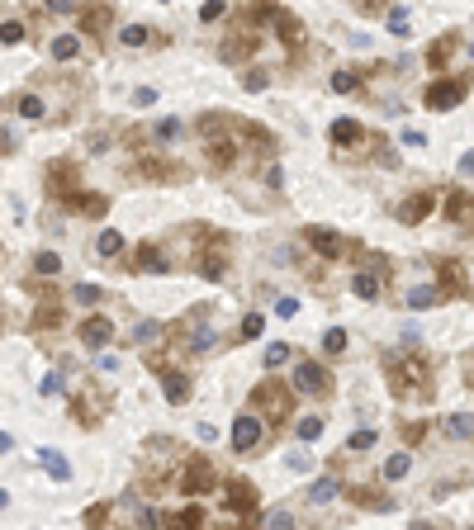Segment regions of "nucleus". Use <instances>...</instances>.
<instances>
[{"label": "nucleus", "mask_w": 474, "mask_h": 530, "mask_svg": "<svg viewBox=\"0 0 474 530\" xmlns=\"http://www.w3.org/2000/svg\"><path fill=\"white\" fill-rule=\"evenodd\" d=\"M252 407L266 412V417H275V421H284L289 412H294V393L284 389L280 379H261V384L252 389Z\"/></svg>", "instance_id": "obj_1"}, {"label": "nucleus", "mask_w": 474, "mask_h": 530, "mask_svg": "<svg viewBox=\"0 0 474 530\" xmlns=\"http://www.w3.org/2000/svg\"><path fill=\"white\" fill-rule=\"evenodd\" d=\"M389 389L398 393V398H417V393H427V360H398V365H389Z\"/></svg>", "instance_id": "obj_2"}, {"label": "nucleus", "mask_w": 474, "mask_h": 530, "mask_svg": "<svg viewBox=\"0 0 474 530\" xmlns=\"http://www.w3.org/2000/svg\"><path fill=\"white\" fill-rule=\"evenodd\" d=\"M256 10H261V15H266L270 24H275V38H280V43L289 47V52H294V47L304 43V29H299V19L289 15V10H280L275 0H256Z\"/></svg>", "instance_id": "obj_3"}, {"label": "nucleus", "mask_w": 474, "mask_h": 530, "mask_svg": "<svg viewBox=\"0 0 474 530\" xmlns=\"http://www.w3.org/2000/svg\"><path fill=\"white\" fill-rule=\"evenodd\" d=\"M465 90H470V81H432L422 100L432 114H441V110H456L460 100H465Z\"/></svg>", "instance_id": "obj_4"}, {"label": "nucleus", "mask_w": 474, "mask_h": 530, "mask_svg": "<svg viewBox=\"0 0 474 530\" xmlns=\"http://www.w3.org/2000/svg\"><path fill=\"white\" fill-rule=\"evenodd\" d=\"M294 389L323 398V393H332V375L318 365V360H299V365H294Z\"/></svg>", "instance_id": "obj_5"}, {"label": "nucleus", "mask_w": 474, "mask_h": 530, "mask_svg": "<svg viewBox=\"0 0 474 530\" xmlns=\"http://www.w3.org/2000/svg\"><path fill=\"white\" fill-rule=\"evenodd\" d=\"M261 431H266V426H261L256 412H237V421H233V450L237 454H252L256 445H261Z\"/></svg>", "instance_id": "obj_6"}, {"label": "nucleus", "mask_w": 474, "mask_h": 530, "mask_svg": "<svg viewBox=\"0 0 474 530\" xmlns=\"http://www.w3.org/2000/svg\"><path fill=\"white\" fill-rule=\"evenodd\" d=\"M228 512H233V516H247V521H252V516L261 512V497H256V488L242 483V478H233V483H228Z\"/></svg>", "instance_id": "obj_7"}, {"label": "nucleus", "mask_w": 474, "mask_h": 530, "mask_svg": "<svg viewBox=\"0 0 474 530\" xmlns=\"http://www.w3.org/2000/svg\"><path fill=\"white\" fill-rule=\"evenodd\" d=\"M180 488H185L190 497H200V493H209L214 488V464H209L204 454H195L185 464V478H180Z\"/></svg>", "instance_id": "obj_8"}, {"label": "nucleus", "mask_w": 474, "mask_h": 530, "mask_svg": "<svg viewBox=\"0 0 474 530\" xmlns=\"http://www.w3.org/2000/svg\"><path fill=\"white\" fill-rule=\"evenodd\" d=\"M62 204L71 208V213H86V218H105V208H110V199L105 194H62Z\"/></svg>", "instance_id": "obj_9"}, {"label": "nucleus", "mask_w": 474, "mask_h": 530, "mask_svg": "<svg viewBox=\"0 0 474 530\" xmlns=\"http://www.w3.org/2000/svg\"><path fill=\"white\" fill-rule=\"evenodd\" d=\"M437 280H441V294L446 298L465 294V270H460V261H437Z\"/></svg>", "instance_id": "obj_10"}, {"label": "nucleus", "mask_w": 474, "mask_h": 530, "mask_svg": "<svg viewBox=\"0 0 474 530\" xmlns=\"http://www.w3.org/2000/svg\"><path fill=\"white\" fill-rule=\"evenodd\" d=\"M114 336V322L110 317H91V322H81V341L91 346V351H105Z\"/></svg>", "instance_id": "obj_11"}, {"label": "nucleus", "mask_w": 474, "mask_h": 530, "mask_svg": "<svg viewBox=\"0 0 474 530\" xmlns=\"http://www.w3.org/2000/svg\"><path fill=\"white\" fill-rule=\"evenodd\" d=\"M308 247L318 251V256H328V261H337V256H342V237L337 232H323V228H308Z\"/></svg>", "instance_id": "obj_12"}, {"label": "nucleus", "mask_w": 474, "mask_h": 530, "mask_svg": "<svg viewBox=\"0 0 474 530\" xmlns=\"http://www.w3.org/2000/svg\"><path fill=\"white\" fill-rule=\"evenodd\" d=\"M128 265H133V270H142V275H166V270H171V265L157 256V247H138Z\"/></svg>", "instance_id": "obj_13"}, {"label": "nucleus", "mask_w": 474, "mask_h": 530, "mask_svg": "<svg viewBox=\"0 0 474 530\" xmlns=\"http://www.w3.org/2000/svg\"><path fill=\"white\" fill-rule=\"evenodd\" d=\"M161 393H166L171 403H185V398H190V379L180 375V370H166V379H161Z\"/></svg>", "instance_id": "obj_14"}, {"label": "nucleus", "mask_w": 474, "mask_h": 530, "mask_svg": "<svg viewBox=\"0 0 474 530\" xmlns=\"http://www.w3.org/2000/svg\"><path fill=\"white\" fill-rule=\"evenodd\" d=\"M233 142H228V138H214V142H209V166H214V171H228V166H233Z\"/></svg>", "instance_id": "obj_15"}, {"label": "nucleus", "mask_w": 474, "mask_h": 530, "mask_svg": "<svg viewBox=\"0 0 474 530\" xmlns=\"http://www.w3.org/2000/svg\"><path fill=\"white\" fill-rule=\"evenodd\" d=\"M256 47V33L252 29H237V38H228V43H223V57H228V62H237V57H242V52H252Z\"/></svg>", "instance_id": "obj_16"}, {"label": "nucleus", "mask_w": 474, "mask_h": 530, "mask_svg": "<svg viewBox=\"0 0 474 530\" xmlns=\"http://www.w3.org/2000/svg\"><path fill=\"white\" fill-rule=\"evenodd\" d=\"M38 464H43L47 473L57 478V483H67V478H71V464H67V459H62L57 450H38Z\"/></svg>", "instance_id": "obj_17"}, {"label": "nucleus", "mask_w": 474, "mask_h": 530, "mask_svg": "<svg viewBox=\"0 0 474 530\" xmlns=\"http://www.w3.org/2000/svg\"><path fill=\"white\" fill-rule=\"evenodd\" d=\"M328 138L337 142V147H347V142H361V124H356V119H337V124L328 128Z\"/></svg>", "instance_id": "obj_18"}, {"label": "nucleus", "mask_w": 474, "mask_h": 530, "mask_svg": "<svg viewBox=\"0 0 474 530\" xmlns=\"http://www.w3.org/2000/svg\"><path fill=\"white\" fill-rule=\"evenodd\" d=\"M427 213H432V194H417V199H408L398 208V223H422Z\"/></svg>", "instance_id": "obj_19"}, {"label": "nucleus", "mask_w": 474, "mask_h": 530, "mask_svg": "<svg viewBox=\"0 0 474 530\" xmlns=\"http://www.w3.org/2000/svg\"><path fill=\"white\" fill-rule=\"evenodd\" d=\"M446 218H451V223H465V218H470V189H456V194L446 199Z\"/></svg>", "instance_id": "obj_20"}, {"label": "nucleus", "mask_w": 474, "mask_h": 530, "mask_svg": "<svg viewBox=\"0 0 474 530\" xmlns=\"http://www.w3.org/2000/svg\"><path fill=\"white\" fill-rule=\"evenodd\" d=\"M441 284H437V289H432V284H417V289H412L408 294V308H432V303H441Z\"/></svg>", "instance_id": "obj_21"}, {"label": "nucleus", "mask_w": 474, "mask_h": 530, "mask_svg": "<svg viewBox=\"0 0 474 530\" xmlns=\"http://www.w3.org/2000/svg\"><path fill=\"white\" fill-rule=\"evenodd\" d=\"M408 469H412V454H408V450H398V454H389V459H384V478H389V483H398V478H403Z\"/></svg>", "instance_id": "obj_22"}, {"label": "nucleus", "mask_w": 474, "mask_h": 530, "mask_svg": "<svg viewBox=\"0 0 474 530\" xmlns=\"http://www.w3.org/2000/svg\"><path fill=\"white\" fill-rule=\"evenodd\" d=\"M351 294H356V298H375L379 294V275H375V270H361V275L351 280Z\"/></svg>", "instance_id": "obj_23"}, {"label": "nucleus", "mask_w": 474, "mask_h": 530, "mask_svg": "<svg viewBox=\"0 0 474 530\" xmlns=\"http://www.w3.org/2000/svg\"><path fill=\"white\" fill-rule=\"evenodd\" d=\"M76 52H81V38H76V33H62V38H52V57H57V62H71Z\"/></svg>", "instance_id": "obj_24"}, {"label": "nucleus", "mask_w": 474, "mask_h": 530, "mask_svg": "<svg viewBox=\"0 0 474 530\" xmlns=\"http://www.w3.org/2000/svg\"><path fill=\"white\" fill-rule=\"evenodd\" d=\"M47 180H52V194H71V180H76V171H71V166H52V171H47Z\"/></svg>", "instance_id": "obj_25"}, {"label": "nucleus", "mask_w": 474, "mask_h": 530, "mask_svg": "<svg viewBox=\"0 0 474 530\" xmlns=\"http://www.w3.org/2000/svg\"><path fill=\"white\" fill-rule=\"evenodd\" d=\"M446 431L460 436V440H474V417L470 412H456V417H446Z\"/></svg>", "instance_id": "obj_26"}, {"label": "nucleus", "mask_w": 474, "mask_h": 530, "mask_svg": "<svg viewBox=\"0 0 474 530\" xmlns=\"http://www.w3.org/2000/svg\"><path fill=\"white\" fill-rule=\"evenodd\" d=\"M15 110L24 114V119H43V114H47V105L38 100V95H29V90H24V95L15 100Z\"/></svg>", "instance_id": "obj_27"}, {"label": "nucleus", "mask_w": 474, "mask_h": 530, "mask_svg": "<svg viewBox=\"0 0 474 530\" xmlns=\"http://www.w3.org/2000/svg\"><path fill=\"white\" fill-rule=\"evenodd\" d=\"M57 270H62V261H57V251H38V256H33V275H57Z\"/></svg>", "instance_id": "obj_28"}, {"label": "nucleus", "mask_w": 474, "mask_h": 530, "mask_svg": "<svg viewBox=\"0 0 474 530\" xmlns=\"http://www.w3.org/2000/svg\"><path fill=\"white\" fill-rule=\"evenodd\" d=\"M337 497V478H318L313 488H308V502H313V507H323V502H332Z\"/></svg>", "instance_id": "obj_29"}, {"label": "nucleus", "mask_w": 474, "mask_h": 530, "mask_svg": "<svg viewBox=\"0 0 474 530\" xmlns=\"http://www.w3.org/2000/svg\"><path fill=\"white\" fill-rule=\"evenodd\" d=\"M95 251H100V256H119V251H124V237L114 232V228H105L100 242H95Z\"/></svg>", "instance_id": "obj_30"}, {"label": "nucleus", "mask_w": 474, "mask_h": 530, "mask_svg": "<svg viewBox=\"0 0 474 530\" xmlns=\"http://www.w3.org/2000/svg\"><path fill=\"white\" fill-rule=\"evenodd\" d=\"M451 52H456V33H446L441 43H432V52H427V57H432V66H446V57H451Z\"/></svg>", "instance_id": "obj_31"}, {"label": "nucleus", "mask_w": 474, "mask_h": 530, "mask_svg": "<svg viewBox=\"0 0 474 530\" xmlns=\"http://www.w3.org/2000/svg\"><path fill=\"white\" fill-rule=\"evenodd\" d=\"M133 341H138V346L161 341V322H138V327H133Z\"/></svg>", "instance_id": "obj_32"}, {"label": "nucleus", "mask_w": 474, "mask_h": 530, "mask_svg": "<svg viewBox=\"0 0 474 530\" xmlns=\"http://www.w3.org/2000/svg\"><path fill=\"white\" fill-rule=\"evenodd\" d=\"M119 43L124 47H142L147 43V29H142V24H124V29H119Z\"/></svg>", "instance_id": "obj_33"}, {"label": "nucleus", "mask_w": 474, "mask_h": 530, "mask_svg": "<svg viewBox=\"0 0 474 530\" xmlns=\"http://www.w3.org/2000/svg\"><path fill=\"white\" fill-rule=\"evenodd\" d=\"M356 86H361V76H356V71H332V90H337V95H351Z\"/></svg>", "instance_id": "obj_34"}, {"label": "nucleus", "mask_w": 474, "mask_h": 530, "mask_svg": "<svg viewBox=\"0 0 474 530\" xmlns=\"http://www.w3.org/2000/svg\"><path fill=\"white\" fill-rule=\"evenodd\" d=\"M261 521H266L270 530H289V526H294V516H289V507H275V512H266Z\"/></svg>", "instance_id": "obj_35"}, {"label": "nucleus", "mask_w": 474, "mask_h": 530, "mask_svg": "<svg viewBox=\"0 0 474 530\" xmlns=\"http://www.w3.org/2000/svg\"><path fill=\"white\" fill-rule=\"evenodd\" d=\"M294 431H299V440H318V436H323V417H299Z\"/></svg>", "instance_id": "obj_36"}, {"label": "nucleus", "mask_w": 474, "mask_h": 530, "mask_svg": "<svg viewBox=\"0 0 474 530\" xmlns=\"http://www.w3.org/2000/svg\"><path fill=\"white\" fill-rule=\"evenodd\" d=\"M384 24H389V33L408 38V10H389V15H384Z\"/></svg>", "instance_id": "obj_37"}, {"label": "nucleus", "mask_w": 474, "mask_h": 530, "mask_svg": "<svg viewBox=\"0 0 474 530\" xmlns=\"http://www.w3.org/2000/svg\"><path fill=\"white\" fill-rule=\"evenodd\" d=\"M284 360H289V346L284 341H275V346H266V370H280Z\"/></svg>", "instance_id": "obj_38"}, {"label": "nucleus", "mask_w": 474, "mask_h": 530, "mask_svg": "<svg viewBox=\"0 0 474 530\" xmlns=\"http://www.w3.org/2000/svg\"><path fill=\"white\" fill-rule=\"evenodd\" d=\"M370 445H375V431H356V436L347 440V450H351V454H365Z\"/></svg>", "instance_id": "obj_39"}, {"label": "nucleus", "mask_w": 474, "mask_h": 530, "mask_svg": "<svg viewBox=\"0 0 474 530\" xmlns=\"http://www.w3.org/2000/svg\"><path fill=\"white\" fill-rule=\"evenodd\" d=\"M19 38H24V24H15V19H5V29H0V43H5V47H15Z\"/></svg>", "instance_id": "obj_40"}, {"label": "nucleus", "mask_w": 474, "mask_h": 530, "mask_svg": "<svg viewBox=\"0 0 474 530\" xmlns=\"http://www.w3.org/2000/svg\"><path fill=\"white\" fill-rule=\"evenodd\" d=\"M266 86H270L266 71H242V90H266Z\"/></svg>", "instance_id": "obj_41"}, {"label": "nucleus", "mask_w": 474, "mask_h": 530, "mask_svg": "<svg viewBox=\"0 0 474 530\" xmlns=\"http://www.w3.org/2000/svg\"><path fill=\"white\" fill-rule=\"evenodd\" d=\"M71 298H76V303H100V289H95V284H76V289H71Z\"/></svg>", "instance_id": "obj_42"}, {"label": "nucleus", "mask_w": 474, "mask_h": 530, "mask_svg": "<svg viewBox=\"0 0 474 530\" xmlns=\"http://www.w3.org/2000/svg\"><path fill=\"white\" fill-rule=\"evenodd\" d=\"M175 526H204V507H185L175 516Z\"/></svg>", "instance_id": "obj_43"}, {"label": "nucleus", "mask_w": 474, "mask_h": 530, "mask_svg": "<svg viewBox=\"0 0 474 530\" xmlns=\"http://www.w3.org/2000/svg\"><path fill=\"white\" fill-rule=\"evenodd\" d=\"M323 346H328V351H347V331H342V327L323 331Z\"/></svg>", "instance_id": "obj_44"}, {"label": "nucleus", "mask_w": 474, "mask_h": 530, "mask_svg": "<svg viewBox=\"0 0 474 530\" xmlns=\"http://www.w3.org/2000/svg\"><path fill=\"white\" fill-rule=\"evenodd\" d=\"M242 336H247V341H256V336H261V317H256V312H247V317H242Z\"/></svg>", "instance_id": "obj_45"}, {"label": "nucleus", "mask_w": 474, "mask_h": 530, "mask_svg": "<svg viewBox=\"0 0 474 530\" xmlns=\"http://www.w3.org/2000/svg\"><path fill=\"white\" fill-rule=\"evenodd\" d=\"M223 10H228L223 0H204V5H200V19H204V24H209V19H219Z\"/></svg>", "instance_id": "obj_46"}, {"label": "nucleus", "mask_w": 474, "mask_h": 530, "mask_svg": "<svg viewBox=\"0 0 474 530\" xmlns=\"http://www.w3.org/2000/svg\"><path fill=\"white\" fill-rule=\"evenodd\" d=\"M175 133H180V124H175V119H161V124H157V138H161V142H171Z\"/></svg>", "instance_id": "obj_47"}, {"label": "nucleus", "mask_w": 474, "mask_h": 530, "mask_svg": "<svg viewBox=\"0 0 474 530\" xmlns=\"http://www.w3.org/2000/svg\"><path fill=\"white\" fill-rule=\"evenodd\" d=\"M275 312H280V317H294L299 303H294V298H275Z\"/></svg>", "instance_id": "obj_48"}, {"label": "nucleus", "mask_w": 474, "mask_h": 530, "mask_svg": "<svg viewBox=\"0 0 474 530\" xmlns=\"http://www.w3.org/2000/svg\"><path fill=\"white\" fill-rule=\"evenodd\" d=\"M190 346H195V351H209V346H214V331H195Z\"/></svg>", "instance_id": "obj_49"}, {"label": "nucleus", "mask_w": 474, "mask_h": 530, "mask_svg": "<svg viewBox=\"0 0 474 530\" xmlns=\"http://www.w3.org/2000/svg\"><path fill=\"white\" fill-rule=\"evenodd\" d=\"M289 469H299V473H304V469H313V454H289Z\"/></svg>", "instance_id": "obj_50"}, {"label": "nucleus", "mask_w": 474, "mask_h": 530, "mask_svg": "<svg viewBox=\"0 0 474 530\" xmlns=\"http://www.w3.org/2000/svg\"><path fill=\"white\" fill-rule=\"evenodd\" d=\"M47 10H57V15H71V10H76V0H43Z\"/></svg>", "instance_id": "obj_51"}, {"label": "nucleus", "mask_w": 474, "mask_h": 530, "mask_svg": "<svg viewBox=\"0 0 474 530\" xmlns=\"http://www.w3.org/2000/svg\"><path fill=\"white\" fill-rule=\"evenodd\" d=\"M86 521H91V526H100V521H110V507H91V512H86Z\"/></svg>", "instance_id": "obj_52"}, {"label": "nucleus", "mask_w": 474, "mask_h": 530, "mask_svg": "<svg viewBox=\"0 0 474 530\" xmlns=\"http://www.w3.org/2000/svg\"><path fill=\"white\" fill-rule=\"evenodd\" d=\"M460 175H470V180H474V152L460 156Z\"/></svg>", "instance_id": "obj_53"}, {"label": "nucleus", "mask_w": 474, "mask_h": 530, "mask_svg": "<svg viewBox=\"0 0 474 530\" xmlns=\"http://www.w3.org/2000/svg\"><path fill=\"white\" fill-rule=\"evenodd\" d=\"M379 5H384V0H356V10H361V15H375Z\"/></svg>", "instance_id": "obj_54"}, {"label": "nucleus", "mask_w": 474, "mask_h": 530, "mask_svg": "<svg viewBox=\"0 0 474 530\" xmlns=\"http://www.w3.org/2000/svg\"><path fill=\"white\" fill-rule=\"evenodd\" d=\"M161 5H171V0H161Z\"/></svg>", "instance_id": "obj_55"}, {"label": "nucleus", "mask_w": 474, "mask_h": 530, "mask_svg": "<svg viewBox=\"0 0 474 530\" xmlns=\"http://www.w3.org/2000/svg\"><path fill=\"white\" fill-rule=\"evenodd\" d=\"M470 52H474V47H470Z\"/></svg>", "instance_id": "obj_56"}]
</instances>
